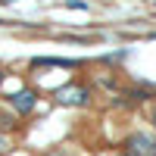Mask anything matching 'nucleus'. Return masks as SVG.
<instances>
[{"label":"nucleus","instance_id":"10","mask_svg":"<svg viewBox=\"0 0 156 156\" xmlns=\"http://www.w3.org/2000/svg\"><path fill=\"white\" fill-rule=\"evenodd\" d=\"M119 156H125V153H119Z\"/></svg>","mask_w":156,"mask_h":156},{"label":"nucleus","instance_id":"3","mask_svg":"<svg viewBox=\"0 0 156 156\" xmlns=\"http://www.w3.org/2000/svg\"><path fill=\"white\" fill-rule=\"evenodd\" d=\"M9 106L16 109L19 115H28L37 106V94H34L31 87H22V90H16V94H9Z\"/></svg>","mask_w":156,"mask_h":156},{"label":"nucleus","instance_id":"6","mask_svg":"<svg viewBox=\"0 0 156 156\" xmlns=\"http://www.w3.org/2000/svg\"><path fill=\"white\" fill-rule=\"evenodd\" d=\"M44 156H69V153H66V150H59V147H53V150H47Z\"/></svg>","mask_w":156,"mask_h":156},{"label":"nucleus","instance_id":"4","mask_svg":"<svg viewBox=\"0 0 156 156\" xmlns=\"http://www.w3.org/2000/svg\"><path fill=\"white\" fill-rule=\"evenodd\" d=\"M34 66H62V69H69V66H75V62L72 59H53V56H50V59H34Z\"/></svg>","mask_w":156,"mask_h":156},{"label":"nucleus","instance_id":"8","mask_svg":"<svg viewBox=\"0 0 156 156\" xmlns=\"http://www.w3.org/2000/svg\"><path fill=\"white\" fill-rule=\"evenodd\" d=\"M150 119H153V125H156V106H153V112H150Z\"/></svg>","mask_w":156,"mask_h":156},{"label":"nucleus","instance_id":"7","mask_svg":"<svg viewBox=\"0 0 156 156\" xmlns=\"http://www.w3.org/2000/svg\"><path fill=\"white\" fill-rule=\"evenodd\" d=\"M6 150H9V144H6L3 137H0V153H6Z\"/></svg>","mask_w":156,"mask_h":156},{"label":"nucleus","instance_id":"5","mask_svg":"<svg viewBox=\"0 0 156 156\" xmlns=\"http://www.w3.org/2000/svg\"><path fill=\"white\" fill-rule=\"evenodd\" d=\"M12 122H16V119H12V115H3V112H0V128H9Z\"/></svg>","mask_w":156,"mask_h":156},{"label":"nucleus","instance_id":"9","mask_svg":"<svg viewBox=\"0 0 156 156\" xmlns=\"http://www.w3.org/2000/svg\"><path fill=\"white\" fill-rule=\"evenodd\" d=\"M3 78H6V72H0V81H3Z\"/></svg>","mask_w":156,"mask_h":156},{"label":"nucleus","instance_id":"2","mask_svg":"<svg viewBox=\"0 0 156 156\" xmlns=\"http://www.w3.org/2000/svg\"><path fill=\"white\" fill-rule=\"evenodd\" d=\"M87 100H90V87H84V84L56 87V103H62V106H84Z\"/></svg>","mask_w":156,"mask_h":156},{"label":"nucleus","instance_id":"1","mask_svg":"<svg viewBox=\"0 0 156 156\" xmlns=\"http://www.w3.org/2000/svg\"><path fill=\"white\" fill-rule=\"evenodd\" d=\"M122 153L125 156H156V137L147 131H134L122 140Z\"/></svg>","mask_w":156,"mask_h":156}]
</instances>
